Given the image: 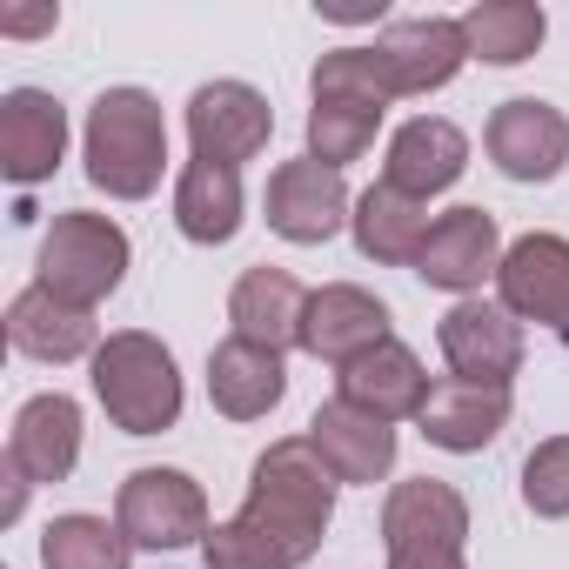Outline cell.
<instances>
[{"instance_id": "obj_29", "label": "cell", "mask_w": 569, "mask_h": 569, "mask_svg": "<svg viewBox=\"0 0 569 569\" xmlns=\"http://www.w3.org/2000/svg\"><path fill=\"white\" fill-rule=\"evenodd\" d=\"M376 128H382L376 108H356V101H316V108H309V154H316L322 168H349V161L369 154Z\"/></svg>"}, {"instance_id": "obj_19", "label": "cell", "mask_w": 569, "mask_h": 569, "mask_svg": "<svg viewBox=\"0 0 569 569\" xmlns=\"http://www.w3.org/2000/svg\"><path fill=\"white\" fill-rule=\"evenodd\" d=\"M462 168H469V134H462L456 121H442V114H416V121L396 128V141H389L382 181L402 188L409 201H429V194L456 188Z\"/></svg>"}, {"instance_id": "obj_18", "label": "cell", "mask_w": 569, "mask_h": 569, "mask_svg": "<svg viewBox=\"0 0 569 569\" xmlns=\"http://www.w3.org/2000/svg\"><path fill=\"white\" fill-rule=\"evenodd\" d=\"M8 342H14L28 362H81V356H101L94 309L61 302L54 289H41V281L8 302Z\"/></svg>"}, {"instance_id": "obj_9", "label": "cell", "mask_w": 569, "mask_h": 569, "mask_svg": "<svg viewBox=\"0 0 569 569\" xmlns=\"http://www.w3.org/2000/svg\"><path fill=\"white\" fill-rule=\"evenodd\" d=\"M496 296L516 322H542L569 342V241L562 234H522L502 248Z\"/></svg>"}, {"instance_id": "obj_14", "label": "cell", "mask_w": 569, "mask_h": 569, "mask_svg": "<svg viewBox=\"0 0 569 569\" xmlns=\"http://www.w3.org/2000/svg\"><path fill=\"white\" fill-rule=\"evenodd\" d=\"M382 342H396L382 296L356 289V281H329V289L309 296V322H302V349H309V356L349 369L356 356H369V349H382Z\"/></svg>"}, {"instance_id": "obj_20", "label": "cell", "mask_w": 569, "mask_h": 569, "mask_svg": "<svg viewBox=\"0 0 569 569\" xmlns=\"http://www.w3.org/2000/svg\"><path fill=\"white\" fill-rule=\"evenodd\" d=\"M429 389H436V382L422 376L416 349H402V342H382V349L356 356L349 369H336V396H342V402H356V409H369V416H382V422L422 416Z\"/></svg>"}, {"instance_id": "obj_7", "label": "cell", "mask_w": 569, "mask_h": 569, "mask_svg": "<svg viewBox=\"0 0 569 569\" xmlns=\"http://www.w3.org/2000/svg\"><path fill=\"white\" fill-rule=\"evenodd\" d=\"M274 134V108L261 88L248 81H208L188 94V141H194V161H221V168H241L268 148Z\"/></svg>"}, {"instance_id": "obj_21", "label": "cell", "mask_w": 569, "mask_h": 569, "mask_svg": "<svg viewBox=\"0 0 569 569\" xmlns=\"http://www.w3.org/2000/svg\"><path fill=\"white\" fill-rule=\"evenodd\" d=\"M416 422H422V436H429L436 449L476 456V449H489V442L509 429V389H482V382L449 376V382L429 389V402H422Z\"/></svg>"}, {"instance_id": "obj_5", "label": "cell", "mask_w": 569, "mask_h": 569, "mask_svg": "<svg viewBox=\"0 0 569 569\" xmlns=\"http://www.w3.org/2000/svg\"><path fill=\"white\" fill-rule=\"evenodd\" d=\"M114 522L134 549H188V542H208V496L188 469H134L114 496Z\"/></svg>"}, {"instance_id": "obj_3", "label": "cell", "mask_w": 569, "mask_h": 569, "mask_svg": "<svg viewBox=\"0 0 569 569\" xmlns=\"http://www.w3.org/2000/svg\"><path fill=\"white\" fill-rule=\"evenodd\" d=\"M94 396H101L108 422L128 429V436H161V429L181 422V369L141 329H121V336L101 342V356H94Z\"/></svg>"}, {"instance_id": "obj_22", "label": "cell", "mask_w": 569, "mask_h": 569, "mask_svg": "<svg viewBox=\"0 0 569 569\" xmlns=\"http://www.w3.org/2000/svg\"><path fill=\"white\" fill-rule=\"evenodd\" d=\"M281 396H289V369H281L274 349H254V342L228 336V342L208 356V402H214L228 422H261Z\"/></svg>"}, {"instance_id": "obj_30", "label": "cell", "mask_w": 569, "mask_h": 569, "mask_svg": "<svg viewBox=\"0 0 569 569\" xmlns=\"http://www.w3.org/2000/svg\"><path fill=\"white\" fill-rule=\"evenodd\" d=\"M522 502L542 522L569 516V436H549V442L529 449V462H522Z\"/></svg>"}, {"instance_id": "obj_28", "label": "cell", "mask_w": 569, "mask_h": 569, "mask_svg": "<svg viewBox=\"0 0 569 569\" xmlns=\"http://www.w3.org/2000/svg\"><path fill=\"white\" fill-rule=\"evenodd\" d=\"M309 94L316 101H356V108H376V114H389V101H402L376 48H336V54H322Z\"/></svg>"}, {"instance_id": "obj_10", "label": "cell", "mask_w": 569, "mask_h": 569, "mask_svg": "<svg viewBox=\"0 0 569 569\" xmlns=\"http://www.w3.org/2000/svg\"><path fill=\"white\" fill-rule=\"evenodd\" d=\"M482 148L509 181H556L569 168V114L536 94H516L489 114Z\"/></svg>"}, {"instance_id": "obj_16", "label": "cell", "mask_w": 569, "mask_h": 569, "mask_svg": "<svg viewBox=\"0 0 569 569\" xmlns=\"http://www.w3.org/2000/svg\"><path fill=\"white\" fill-rule=\"evenodd\" d=\"M309 442H316V456L329 462L336 482H362L369 489V482H382L396 469V422H382V416H369V409H356L342 396L316 409Z\"/></svg>"}, {"instance_id": "obj_15", "label": "cell", "mask_w": 569, "mask_h": 569, "mask_svg": "<svg viewBox=\"0 0 569 569\" xmlns=\"http://www.w3.org/2000/svg\"><path fill=\"white\" fill-rule=\"evenodd\" d=\"M8 462L41 489V482H68V469L81 462V402L48 389V396H28L14 429H8Z\"/></svg>"}, {"instance_id": "obj_32", "label": "cell", "mask_w": 569, "mask_h": 569, "mask_svg": "<svg viewBox=\"0 0 569 569\" xmlns=\"http://www.w3.org/2000/svg\"><path fill=\"white\" fill-rule=\"evenodd\" d=\"M61 28V8H21V14H0V34H14V41H28V34H54Z\"/></svg>"}, {"instance_id": "obj_2", "label": "cell", "mask_w": 569, "mask_h": 569, "mask_svg": "<svg viewBox=\"0 0 569 569\" xmlns=\"http://www.w3.org/2000/svg\"><path fill=\"white\" fill-rule=\"evenodd\" d=\"M88 181L114 201H148L168 168V121L148 88H101L88 108Z\"/></svg>"}, {"instance_id": "obj_13", "label": "cell", "mask_w": 569, "mask_h": 569, "mask_svg": "<svg viewBox=\"0 0 569 569\" xmlns=\"http://www.w3.org/2000/svg\"><path fill=\"white\" fill-rule=\"evenodd\" d=\"M68 154V108L48 88H14L0 101V174L14 188H34Z\"/></svg>"}, {"instance_id": "obj_8", "label": "cell", "mask_w": 569, "mask_h": 569, "mask_svg": "<svg viewBox=\"0 0 569 569\" xmlns=\"http://www.w3.org/2000/svg\"><path fill=\"white\" fill-rule=\"evenodd\" d=\"M436 342H442L449 376L482 382V389H509L516 369H522V329H516V316L502 302H482V296H462L442 316Z\"/></svg>"}, {"instance_id": "obj_24", "label": "cell", "mask_w": 569, "mask_h": 569, "mask_svg": "<svg viewBox=\"0 0 569 569\" xmlns=\"http://www.w3.org/2000/svg\"><path fill=\"white\" fill-rule=\"evenodd\" d=\"M469 536V502L462 489L436 482V476H409L389 489L382 502V549H402V542H462Z\"/></svg>"}, {"instance_id": "obj_1", "label": "cell", "mask_w": 569, "mask_h": 569, "mask_svg": "<svg viewBox=\"0 0 569 569\" xmlns=\"http://www.w3.org/2000/svg\"><path fill=\"white\" fill-rule=\"evenodd\" d=\"M336 476L316 456L309 436H281L248 469V502L208 529L201 562L208 569H302L336 516Z\"/></svg>"}, {"instance_id": "obj_6", "label": "cell", "mask_w": 569, "mask_h": 569, "mask_svg": "<svg viewBox=\"0 0 569 569\" xmlns=\"http://www.w3.org/2000/svg\"><path fill=\"white\" fill-rule=\"evenodd\" d=\"M261 208H268V228H274L281 241H296V248H316V241L342 234V221L356 214L342 168H322L316 154H302V161H281V168L268 174V194H261Z\"/></svg>"}, {"instance_id": "obj_25", "label": "cell", "mask_w": 569, "mask_h": 569, "mask_svg": "<svg viewBox=\"0 0 569 569\" xmlns=\"http://www.w3.org/2000/svg\"><path fill=\"white\" fill-rule=\"evenodd\" d=\"M174 228L194 248H221L241 228V168L221 161H188L174 181Z\"/></svg>"}, {"instance_id": "obj_23", "label": "cell", "mask_w": 569, "mask_h": 569, "mask_svg": "<svg viewBox=\"0 0 569 569\" xmlns=\"http://www.w3.org/2000/svg\"><path fill=\"white\" fill-rule=\"evenodd\" d=\"M349 228H356V248L369 254V261H382V268H416V254H422V241H429V201H409L402 188H389V181H376L369 194H356V214H349Z\"/></svg>"}, {"instance_id": "obj_17", "label": "cell", "mask_w": 569, "mask_h": 569, "mask_svg": "<svg viewBox=\"0 0 569 569\" xmlns=\"http://www.w3.org/2000/svg\"><path fill=\"white\" fill-rule=\"evenodd\" d=\"M228 322H234L241 342L289 356V349H302L309 289H302L289 268H248V274L234 281V296H228Z\"/></svg>"}, {"instance_id": "obj_12", "label": "cell", "mask_w": 569, "mask_h": 569, "mask_svg": "<svg viewBox=\"0 0 569 569\" xmlns=\"http://www.w3.org/2000/svg\"><path fill=\"white\" fill-rule=\"evenodd\" d=\"M376 54H382L389 81H396V94H436V88H449V81L462 74L469 34H462V21H449V14H409V21H396V28L376 41Z\"/></svg>"}, {"instance_id": "obj_26", "label": "cell", "mask_w": 569, "mask_h": 569, "mask_svg": "<svg viewBox=\"0 0 569 569\" xmlns=\"http://www.w3.org/2000/svg\"><path fill=\"white\" fill-rule=\"evenodd\" d=\"M462 34H469V54L489 61V68H516L542 48L549 34V14L536 8V0H476V8L462 14Z\"/></svg>"}, {"instance_id": "obj_31", "label": "cell", "mask_w": 569, "mask_h": 569, "mask_svg": "<svg viewBox=\"0 0 569 569\" xmlns=\"http://www.w3.org/2000/svg\"><path fill=\"white\" fill-rule=\"evenodd\" d=\"M389 569H469L462 542H402L389 549Z\"/></svg>"}, {"instance_id": "obj_11", "label": "cell", "mask_w": 569, "mask_h": 569, "mask_svg": "<svg viewBox=\"0 0 569 569\" xmlns=\"http://www.w3.org/2000/svg\"><path fill=\"white\" fill-rule=\"evenodd\" d=\"M502 268V228L489 208H449L436 214L422 254H416V274L429 281V289H449V296H469L482 289V274Z\"/></svg>"}, {"instance_id": "obj_27", "label": "cell", "mask_w": 569, "mask_h": 569, "mask_svg": "<svg viewBox=\"0 0 569 569\" xmlns=\"http://www.w3.org/2000/svg\"><path fill=\"white\" fill-rule=\"evenodd\" d=\"M128 556H134V542L121 536V522L88 516V509L54 516L41 529V569H128Z\"/></svg>"}, {"instance_id": "obj_4", "label": "cell", "mask_w": 569, "mask_h": 569, "mask_svg": "<svg viewBox=\"0 0 569 569\" xmlns=\"http://www.w3.org/2000/svg\"><path fill=\"white\" fill-rule=\"evenodd\" d=\"M121 274H128V234L108 214H94V208L54 214V228L41 241V274H34L41 289H54L74 309H94L121 289Z\"/></svg>"}]
</instances>
